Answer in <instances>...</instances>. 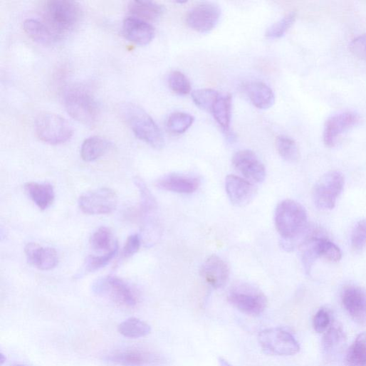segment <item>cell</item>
I'll return each mask as SVG.
<instances>
[{
    "label": "cell",
    "mask_w": 366,
    "mask_h": 366,
    "mask_svg": "<svg viewBox=\"0 0 366 366\" xmlns=\"http://www.w3.org/2000/svg\"><path fill=\"white\" fill-rule=\"evenodd\" d=\"M275 225L282 237L283 247L286 250L293 249L297 241L300 239L302 243L308 234L307 212L295 201H283L276 209Z\"/></svg>",
    "instance_id": "obj_1"
},
{
    "label": "cell",
    "mask_w": 366,
    "mask_h": 366,
    "mask_svg": "<svg viewBox=\"0 0 366 366\" xmlns=\"http://www.w3.org/2000/svg\"><path fill=\"white\" fill-rule=\"evenodd\" d=\"M125 120L135 136L152 147L164 145L163 135L154 120L140 106L129 103L122 108Z\"/></svg>",
    "instance_id": "obj_2"
},
{
    "label": "cell",
    "mask_w": 366,
    "mask_h": 366,
    "mask_svg": "<svg viewBox=\"0 0 366 366\" xmlns=\"http://www.w3.org/2000/svg\"><path fill=\"white\" fill-rule=\"evenodd\" d=\"M43 12V21L62 38L78 24L82 16L79 4L70 0H51Z\"/></svg>",
    "instance_id": "obj_3"
},
{
    "label": "cell",
    "mask_w": 366,
    "mask_h": 366,
    "mask_svg": "<svg viewBox=\"0 0 366 366\" xmlns=\"http://www.w3.org/2000/svg\"><path fill=\"white\" fill-rule=\"evenodd\" d=\"M65 106L68 113L76 121L85 125H94L99 115L95 99L85 89L80 87L69 89L65 95Z\"/></svg>",
    "instance_id": "obj_4"
},
{
    "label": "cell",
    "mask_w": 366,
    "mask_h": 366,
    "mask_svg": "<svg viewBox=\"0 0 366 366\" xmlns=\"http://www.w3.org/2000/svg\"><path fill=\"white\" fill-rule=\"evenodd\" d=\"M38 137L50 145H60L68 141L73 135L71 125L63 117L51 113H43L35 121Z\"/></svg>",
    "instance_id": "obj_5"
},
{
    "label": "cell",
    "mask_w": 366,
    "mask_h": 366,
    "mask_svg": "<svg viewBox=\"0 0 366 366\" xmlns=\"http://www.w3.org/2000/svg\"><path fill=\"white\" fill-rule=\"evenodd\" d=\"M344 176L337 170L323 174L315 183L312 192L315 206L320 210H332L343 192Z\"/></svg>",
    "instance_id": "obj_6"
},
{
    "label": "cell",
    "mask_w": 366,
    "mask_h": 366,
    "mask_svg": "<svg viewBox=\"0 0 366 366\" xmlns=\"http://www.w3.org/2000/svg\"><path fill=\"white\" fill-rule=\"evenodd\" d=\"M258 339L263 352L271 355H293L300 349L296 338L281 328L263 330L259 333Z\"/></svg>",
    "instance_id": "obj_7"
},
{
    "label": "cell",
    "mask_w": 366,
    "mask_h": 366,
    "mask_svg": "<svg viewBox=\"0 0 366 366\" xmlns=\"http://www.w3.org/2000/svg\"><path fill=\"white\" fill-rule=\"evenodd\" d=\"M93 291L98 296L109 298L115 304L133 308L137 303L135 291L124 280L108 276L98 279L93 285Z\"/></svg>",
    "instance_id": "obj_8"
},
{
    "label": "cell",
    "mask_w": 366,
    "mask_h": 366,
    "mask_svg": "<svg viewBox=\"0 0 366 366\" xmlns=\"http://www.w3.org/2000/svg\"><path fill=\"white\" fill-rule=\"evenodd\" d=\"M118 198L116 193L108 188H100L83 194L78 200L80 210L88 215L112 214L117 209Z\"/></svg>",
    "instance_id": "obj_9"
},
{
    "label": "cell",
    "mask_w": 366,
    "mask_h": 366,
    "mask_svg": "<svg viewBox=\"0 0 366 366\" xmlns=\"http://www.w3.org/2000/svg\"><path fill=\"white\" fill-rule=\"evenodd\" d=\"M229 303L244 314L251 316L261 315L267 308L266 296L260 291L251 287H239L232 290Z\"/></svg>",
    "instance_id": "obj_10"
},
{
    "label": "cell",
    "mask_w": 366,
    "mask_h": 366,
    "mask_svg": "<svg viewBox=\"0 0 366 366\" xmlns=\"http://www.w3.org/2000/svg\"><path fill=\"white\" fill-rule=\"evenodd\" d=\"M221 16L220 8L211 3H204L194 7L187 16V24L194 31L209 33L219 24Z\"/></svg>",
    "instance_id": "obj_11"
},
{
    "label": "cell",
    "mask_w": 366,
    "mask_h": 366,
    "mask_svg": "<svg viewBox=\"0 0 366 366\" xmlns=\"http://www.w3.org/2000/svg\"><path fill=\"white\" fill-rule=\"evenodd\" d=\"M360 121L358 114L344 111L330 116L325 122L323 130V142L328 147H335L342 135L356 125Z\"/></svg>",
    "instance_id": "obj_12"
},
{
    "label": "cell",
    "mask_w": 366,
    "mask_h": 366,
    "mask_svg": "<svg viewBox=\"0 0 366 366\" xmlns=\"http://www.w3.org/2000/svg\"><path fill=\"white\" fill-rule=\"evenodd\" d=\"M232 162L235 168L251 182L261 183L265 180L266 167L253 151L244 150L237 152Z\"/></svg>",
    "instance_id": "obj_13"
},
{
    "label": "cell",
    "mask_w": 366,
    "mask_h": 366,
    "mask_svg": "<svg viewBox=\"0 0 366 366\" xmlns=\"http://www.w3.org/2000/svg\"><path fill=\"white\" fill-rule=\"evenodd\" d=\"M226 191L231 204L240 208L250 204L256 194L252 182L234 174L226 178Z\"/></svg>",
    "instance_id": "obj_14"
},
{
    "label": "cell",
    "mask_w": 366,
    "mask_h": 366,
    "mask_svg": "<svg viewBox=\"0 0 366 366\" xmlns=\"http://www.w3.org/2000/svg\"><path fill=\"white\" fill-rule=\"evenodd\" d=\"M200 185L201 181L198 177L176 173L164 175L155 182L159 189L179 194H194Z\"/></svg>",
    "instance_id": "obj_15"
},
{
    "label": "cell",
    "mask_w": 366,
    "mask_h": 366,
    "mask_svg": "<svg viewBox=\"0 0 366 366\" xmlns=\"http://www.w3.org/2000/svg\"><path fill=\"white\" fill-rule=\"evenodd\" d=\"M108 360L117 366H152L158 364L160 359L151 352L132 348L111 354Z\"/></svg>",
    "instance_id": "obj_16"
},
{
    "label": "cell",
    "mask_w": 366,
    "mask_h": 366,
    "mask_svg": "<svg viewBox=\"0 0 366 366\" xmlns=\"http://www.w3.org/2000/svg\"><path fill=\"white\" fill-rule=\"evenodd\" d=\"M341 298L345 309L354 320L366 322V289L356 286H346Z\"/></svg>",
    "instance_id": "obj_17"
},
{
    "label": "cell",
    "mask_w": 366,
    "mask_h": 366,
    "mask_svg": "<svg viewBox=\"0 0 366 366\" xmlns=\"http://www.w3.org/2000/svg\"><path fill=\"white\" fill-rule=\"evenodd\" d=\"M202 277L215 289L223 288L228 282L230 271L226 263L219 256L213 255L204 263Z\"/></svg>",
    "instance_id": "obj_18"
},
{
    "label": "cell",
    "mask_w": 366,
    "mask_h": 366,
    "mask_svg": "<svg viewBox=\"0 0 366 366\" xmlns=\"http://www.w3.org/2000/svg\"><path fill=\"white\" fill-rule=\"evenodd\" d=\"M28 263L42 271H50L58 264L57 251L51 247H44L36 243H29L25 248Z\"/></svg>",
    "instance_id": "obj_19"
},
{
    "label": "cell",
    "mask_w": 366,
    "mask_h": 366,
    "mask_svg": "<svg viewBox=\"0 0 366 366\" xmlns=\"http://www.w3.org/2000/svg\"><path fill=\"white\" fill-rule=\"evenodd\" d=\"M122 34L129 41L139 46L150 44L155 38V28L149 23L129 17L122 24Z\"/></svg>",
    "instance_id": "obj_20"
},
{
    "label": "cell",
    "mask_w": 366,
    "mask_h": 366,
    "mask_svg": "<svg viewBox=\"0 0 366 366\" xmlns=\"http://www.w3.org/2000/svg\"><path fill=\"white\" fill-rule=\"evenodd\" d=\"M23 28L31 38L43 45H52L63 38L43 21L28 19Z\"/></svg>",
    "instance_id": "obj_21"
},
{
    "label": "cell",
    "mask_w": 366,
    "mask_h": 366,
    "mask_svg": "<svg viewBox=\"0 0 366 366\" xmlns=\"http://www.w3.org/2000/svg\"><path fill=\"white\" fill-rule=\"evenodd\" d=\"M25 191L33 202L42 211L48 209L54 203L55 191L48 183L27 182Z\"/></svg>",
    "instance_id": "obj_22"
},
{
    "label": "cell",
    "mask_w": 366,
    "mask_h": 366,
    "mask_svg": "<svg viewBox=\"0 0 366 366\" xmlns=\"http://www.w3.org/2000/svg\"><path fill=\"white\" fill-rule=\"evenodd\" d=\"M246 90L251 103L258 109H268L275 103L276 98L273 91L262 82L249 83L246 86Z\"/></svg>",
    "instance_id": "obj_23"
},
{
    "label": "cell",
    "mask_w": 366,
    "mask_h": 366,
    "mask_svg": "<svg viewBox=\"0 0 366 366\" xmlns=\"http://www.w3.org/2000/svg\"><path fill=\"white\" fill-rule=\"evenodd\" d=\"M128 11L131 17L147 23L157 21L164 13L163 8L151 1H131L128 5Z\"/></svg>",
    "instance_id": "obj_24"
},
{
    "label": "cell",
    "mask_w": 366,
    "mask_h": 366,
    "mask_svg": "<svg viewBox=\"0 0 366 366\" xmlns=\"http://www.w3.org/2000/svg\"><path fill=\"white\" fill-rule=\"evenodd\" d=\"M346 336L342 325L334 322L325 332L323 338V347L325 355L332 356L339 353L345 343Z\"/></svg>",
    "instance_id": "obj_25"
},
{
    "label": "cell",
    "mask_w": 366,
    "mask_h": 366,
    "mask_svg": "<svg viewBox=\"0 0 366 366\" xmlns=\"http://www.w3.org/2000/svg\"><path fill=\"white\" fill-rule=\"evenodd\" d=\"M110 146V142L104 137H90L86 139L81 146V157L85 162L95 161L103 156Z\"/></svg>",
    "instance_id": "obj_26"
},
{
    "label": "cell",
    "mask_w": 366,
    "mask_h": 366,
    "mask_svg": "<svg viewBox=\"0 0 366 366\" xmlns=\"http://www.w3.org/2000/svg\"><path fill=\"white\" fill-rule=\"evenodd\" d=\"M92 249L97 252L108 253L117 251L118 246L112 231L107 227H100L90 237Z\"/></svg>",
    "instance_id": "obj_27"
},
{
    "label": "cell",
    "mask_w": 366,
    "mask_h": 366,
    "mask_svg": "<svg viewBox=\"0 0 366 366\" xmlns=\"http://www.w3.org/2000/svg\"><path fill=\"white\" fill-rule=\"evenodd\" d=\"M219 125L226 131L230 128L232 115V97L220 94L211 111Z\"/></svg>",
    "instance_id": "obj_28"
},
{
    "label": "cell",
    "mask_w": 366,
    "mask_h": 366,
    "mask_svg": "<svg viewBox=\"0 0 366 366\" xmlns=\"http://www.w3.org/2000/svg\"><path fill=\"white\" fill-rule=\"evenodd\" d=\"M347 366H366V333L357 335L347 350Z\"/></svg>",
    "instance_id": "obj_29"
},
{
    "label": "cell",
    "mask_w": 366,
    "mask_h": 366,
    "mask_svg": "<svg viewBox=\"0 0 366 366\" xmlns=\"http://www.w3.org/2000/svg\"><path fill=\"white\" fill-rule=\"evenodd\" d=\"M117 330L124 337L133 339L145 337L151 332L150 325L137 318L126 319L118 325Z\"/></svg>",
    "instance_id": "obj_30"
},
{
    "label": "cell",
    "mask_w": 366,
    "mask_h": 366,
    "mask_svg": "<svg viewBox=\"0 0 366 366\" xmlns=\"http://www.w3.org/2000/svg\"><path fill=\"white\" fill-rule=\"evenodd\" d=\"M276 145L278 154L286 161L293 162L298 160L299 149L295 140L291 137L279 135L276 138Z\"/></svg>",
    "instance_id": "obj_31"
},
{
    "label": "cell",
    "mask_w": 366,
    "mask_h": 366,
    "mask_svg": "<svg viewBox=\"0 0 366 366\" xmlns=\"http://www.w3.org/2000/svg\"><path fill=\"white\" fill-rule=\"evenodd\" d=\"M194 120V117L189 113L175 112L169 116L167 127L174 134H182L193 125Z\"/></svg>",
    "instance_id": "obj_32"
},
{
    "label": "cell",
    "mask_w": 366,
    "mask_h": 366,
    "mask_svg": "<svg viewBox=\"0 0 366 366\" xmlns=\"http://www.w3.org/2000/svg\"><path fill=\"white\" fill-rule=\"evenodd\" d=\"M318 254L319 258L332 263L338 262L342 258V252L339 247L324 237H319L318 239Z\"/></svg>",
    "instance_id": "obj_33"
},
{
    "label": "cell",
    "mask_w": 366,
    "mask_h": 366,
    "mask_svg": "<svg viewBox=\"0 0 366 366\" xmlns=\"http://www.w3.org/2000/svg\"><path fill=\"white\" fill-rule=\"evenodd\" d=\"M168 85L174 93L186 95L192 92V84L188 78L179 71H172L168 77Z\"/></svg>",
    "instance_id": "obj_34"
},
{
    "label": "cell",
    "mask_w": 366,
    "mask_h": 366,
    "mask_svg": "<svg viewBox=\"0 0 366 366\" xmlns=\"http://www.w3.org/2000/svg\"><path fill=\"white\" fill-rule=\"evenodd\" d=\"M220 93L212 89H201L192 93V98L200 108L212 111Z\"/></svg>",
    "instance_id": "obj_35"
},
{
    "label": "cell",
    "mask_w": 366,
    "mask_h": 366,
    "mask_svg": "<svg viewBox=\"0 0 366 366\" xmlns=\"http://www.w3.org/2000/svg\"><path fill=\"white\" fill-rule=\"evenodd\" d=\"M296 19V13L288 14L268 29L266 33V37L271 40L282 38L294 24Z\"/></svg>",
    "instance_id": "obj_36"
},
{
    "label": "cell",
    "mask_w": 366,
    "mask_h": 366,
    "mask_svg": "<svg viewBox=\"0 0 366 366\" xmlns=\"http://www.w3.org/2000/svg\"><path fill=\"white\" fill-rule=\"evenodd\" d=\"M117 251H114L101 256H90L87 258L83 265L84 273H93L106 266L115 256Z\"/></svg>",
    "instance_id": "obj_37"
},
{
    "label": "cell",
    "mask_w": 366,
    "mask_h": 366,
    "mask_svg": "<svg viewBox=\"0 0 366 366\" xmlns=\"http://www.w3.org/2000/svg\"><path fill=\"white\" fill-rule=\"evenodd\" d=\"M351 248L360 252L366 247V219L360 221L355 226L350 239Z\"/></svg>",
    "instance_id": "obj_38"
},
{
    "label": "cell",
    "mask_w": 366,
    "mask_h": 366,
    "mask_svg": "<svg viewBox=\"0 0 366 366\" xmlns=\"http://www.w3.org/2000/svg\"><path fill=\"white\" fill-rule=\"evenodd\" d=\"M314 330L318 333H325L330 325V315L325 308H320L313 318Z\"/></svg>",
    "instance_id": "obj_39"
},
{
    "label": "cell",
    "mask_w": 366,
    "mask_h": 366,
    "mask_svg": "<svg viewBox=\"0 0 366 366\" xmlns=\"http://www.w3.org/2000/svg\"><path fill=\"white\" fill-rule=\"evenodd\" d=\"M141 246V237L139 234L130 236L125 242L122 250V256L128 258L138 252Z\"/></svg>",
    "instance_id": "obj_40"
},
{
    "label": "cell",
    "mask_w": 366,
    "mask_h": 366,
    "mask_svg": "<svg viewBox=\"0 0 366 366\" xmlns=\"http://www.w3.org/2000/svg\"><path fill=\"white\" fill-rule=\"evenodd\" d=\"M349 48L355 56L366 61V34L360 36L352 40Z\"/></svg>",
    "instance_id": "obj_41"
},
{
    "label": "cell",
    "mask_w": 366,
    "mask_h": 366,
    "mask_svg": "<svg viewBox=\"0 0 366 366\" xmlns=\"http://www.w3.org/2000/svg\"><path fill=\"white\" fill-rule=\"evenodd\" d=\"M220 366H233L227 360L220 357L219 358Z\"/></svg>",
    "instance_id": "obj_42"
},
{
    "label": "cell",
    "mask_w": 366,
    "mask_h": 366,
    "mask_svg": "<svg viewBox=\"0 0 366 366\" xmlns=\"http://www.w3.org/2000/svg\"><path fill=\"white\" fill-rule=\"evenodd\" d=\"M6 360V357H5L4 354L2 352L1 355H0V362H1V364L4 365Z\"/></svg>",
    "instance_id": "obj_43"
},
{
    "label": "cell",
    "mask_w": 366,
    "mask_h": 366,
    "mask_svg": "<svg viewBox=\"0 0 366 366\" xmlns=\"http://www.w3.org/2000/svg\"><path fill=\"white\" fill-rule=\"evenodd\" d=\"M14 366H26V365H21V364H17V365H15Z\"/></svg>",
    "instance_id": "obj_44"
}]
</instances>
